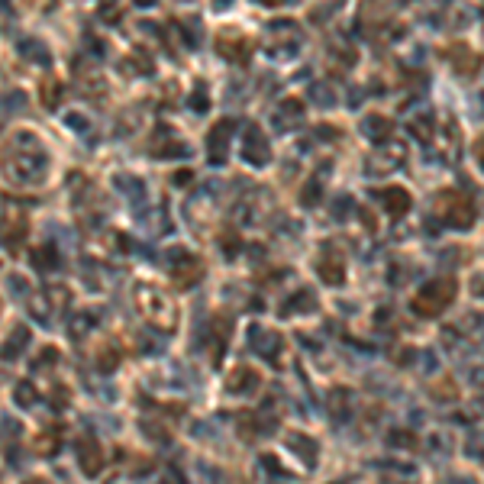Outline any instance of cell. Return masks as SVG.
<instances>
[{"instance_id": "4", "label": "cell", "mask_w": 484, "mask_h": 484, "mask_svg": "<svg viewBox=\"0 0 484 484\" xmlns=\"http://www.w3.org/2000/svg\"><path fill=\"white\" fill-rule=\"evenodd\" d=\"M77 462H81L85 475H97L104 468V446L94 439H81L77 442Z\"/></svg>"}, {"instance_id": "1", "label": "cell", "mask_w": 484, "mask_h": 484, "mask_svg": "<svg viewBox=\"0 0 484 484\" xmlns=\"http://www.w3.org/2000/svg\"><path fill=\"white\" fill-rule=\"evenodd\" d=\"M136 307H139L142 320L152 323L155 330L168 333L175 330V320H178V310H175V301H171L168 294L161 288H152V284H139L136 288Z\"/></svg>"}, {"instance_id": "6", "label": "cell", "mask_w": 484, "mask_h": 484, "mask_svg": "<svg viewBox=\"0 0 484 484\" xmlns=\"http://www.w3.org/2000/svg\"><path fill=\"white\" fill-rule=\"evenodd\" d=\"M39 97H43L45 107H55L62 100V81L58 77H45L43 87H39Z\"/></svg>"}, {"instance_id": "2", "label": "cell", "mask_w": 484, "mask_h": 484, "mask_svg": "<svg viewBox=\"0 0 484 484\" xmlns=\"http://www.w3.org/2000/svg\"><path fill=\"white\" fill-rule=\"evenodd\" d=\"M29 232V217L23 210H16V207H10L4 217H0V236H4V242H7L10 249H20V239Z\"/></svg>"}, {"instance_id": "7", "label": "cell", "mask_w": 484, "mask_h": 484, "mask_svg": "<svg viewBox=\"0 0 484 484\" xmlns=\"http://www.w3.org/2000/svg\"><path fill=\"white\" fill-rule=\"evenodd\" d=\"M97 362H100V368H104V372H110V368H117V362H119V352L113 349V345H107V352H104V349L97 352Z\"/></svg>"}, {"instance_id": "8", "label": "cell", "mask_w": 484, "mask_h": 484, "mask_svg": "<svg viewBox=\"0 0 484 484\" xmlns=\"http://www.w3.org/2000/svg\"><path fill=\"white\" fill-rule=\"evenodd\" d=\"M26 484H49V481H43V478H33V481H26Z\"/></svg>"}, {"instance_id": "3", "label": "cell", "mask_w": 484, "mask_h": 484, "mask_svg": "<svg viewBox=\"0 0 484 484\" xmlns=\"http://www.w3.org/2000/svg\"><path fill=\"white\" fill-rule=\"evenodd\" d=\"M200 274H204V265L190 252H181L175 259V265H171V278H175V284H181V288H190L194 281H200Z\"/></svg>"}, {"instance_id": "5", "label": "cell", "mask_w": 484, "mask_h": 484, "mask_svg": "<svg viewBox=\"0 0 484 484\" xmlns=\"http://www.w3.org/2000/svg\"><path fill=\"white\" fill-rule=\"evenodd\" d=\"M217 49L223 52L226 58H239V62H246L249 52H252V43H246V39H236V43H230L226 36H220V39H217Z\"/></svg>"}]
</instances>
